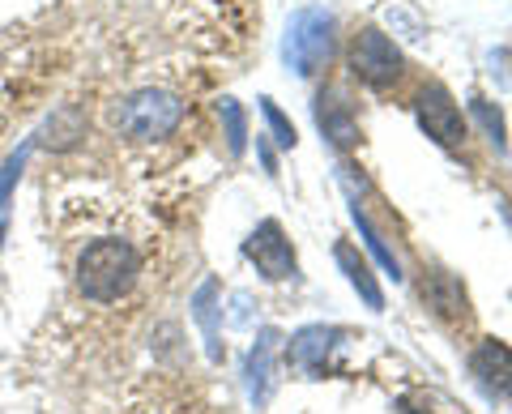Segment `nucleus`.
<instances>
[{
	"label": "nucleus",
	"mask_w": 512,
	"mask_h": 414,
	"mask_svg": "<svg viewBox=\"0 0 512 414\" xmlns=\"http://www.w3.org/2000/svg\"><path fill=\"white\" fill-rule=\"evenodd\" d=\"M141 257L128 240H94L77 257V291L94 304H116L137 286Z\"/></svg>",
	"instance_id": "nucleus-1"
},
{
	"label": "nucleus",
	"mask_w": 512,
	"mask_h": 414,
	"mask_svg": "<svg viewBox=\"0 0 512 414\" xmlns=\"http://www.w3.org/2000/svg\"><path fill=\"white\" fill-rule=\"evenodd\" d=\"M0 240H5V222H0Z\"/></svg>",
	"instance_id": "nucleus-20"
},
{
	"label": "nucleus",
	"mask_w": 512,
	"mask_h": 414,
	"mask_svg": "<svg viewBox=\"0 0 512 414\" xmlns=\"http://www.w3.org/2000/svg\"><path fill=\"white\" fill-rule=\"evenodd\" d=\"M402 410L406 414H466L457 402H448V397L436 393V389H414V393H406L402 397Z\"/></svg>",
	"instance_id": "nucleus-16"
},
{
	"label": "nucleus",
	"mask_w": 512,
	"mask_h": 414,
	"mask_svg": "<svg viewBox=\"0 0 512 414\" xmlns=\"http://www.w3.org/2000/svg\"><path fill=\"white\" fill-rule=\"evenodd\" d=\"M333 257H338V265H342L346 282H350V286H355V291L363 295V304L380 312V308H384V295H380V286H376V278H372V269H367V261H363V257H359V252L350 248V244H338V248H333Z\"/></svg>",
	"instance_id": "nucleus-12"
},
{
	"label": "nucleus",
	"mask_w": 512,
	"mask_h": 414,
	"mask_svg": "<svg viewBox=\"0 0 512 414\" xmlns=\"http://www.w3.org/2000/svg\"><path fill=\"white\" fill-rule=\"evenodd\" d=\"M316 124L338 150L359 146V120H355V111H350L346 94L338 86H325L316 94Z\"/></svg>",
	"instance_id": "nucleus-8"
},
{
	"label": "nucleus",
	"mask_w": 512,
	"mask_h": 414,
	"mask_svg": "<svg viewBox=\"0 0 512 414\" xmlns=\"http://www.w3.org/2000/svg\"><path fill=\"white\" fill-rule=\"evenodd\" d=\"M214 299H218V282L205 278V282L197 286V295H192V316H197V325L205 329V346H210V359H222V346H218V308H214Z\"/></svg>",
	"instance_id": "nucleus-13"
},
{
	"label": "nucleus",
	"mask_w": 512,
	"mask_h": 414,
	"mask_svg": "<svg viewBox=\"0 0 512 414\" xmlns=\"http://www.w3.org/2000/svg\"><path fill=\"white\" fill-rule=\"evenodd\" d=\"M261 116L269 120V129H274L278 146H295V124L282 116V111H278V103H274V99H261Z\"/></svg>",
	"instance_id": "nucleus-18"
},
{
	"label": "nucleus",
	"mask_w": 512,
	"mask_h": 414,
	"mask_svg": "<svg viewBox=\"0 0 512 414\" xmlns=\"http://www.w3.org/2000/svg\"><path fill=\"white\" fill-rule=\"evenodd\" d=\"M218 116H222V124H227V150L239 158V154H244V141H248L244 107H239L235 99H222V103H218Z\"/></svg>",
	"instance_id": "nucleus-17"
},
{
	"label": "nucleus",
	"mask_w": 512,
	"mask_h": 414,
	"mask_svg": "<svg viewBox=\"0 0 512 414\" xmlns=\"http://www.w3.org/2000/svg\"><path fill=\"white\" fill-rule=\"evenodd\" d=\"M274 355H278V333L274 329H261V338H256L252 355H248V393H252L256 406L265 402L269 385H274Z\"/></svg>",
	"instance_id": "nucleus-11"
},
{
	"label": "nucleus",
	"mask_w": 512,
	"mask_h": 414,
	"mask_svg": "<svg viewBox=\"0 0 512 414\" xmlns=\"http://www.w3.org/2000/svg\"><path fill=\"white\" fill-rule=\"evenodd\" d=\"M244 252H248V261H252L256 269H261V274H265L269 282H286V278H295V248H291V240H286V231L278 227L274 218H265L261 227H256V231L248 235Z\"/></svg>",
	"instance_id": "nucleus-6"
},
{
	"label": "nucleus",
	"mask_w": 512,
	"mask_h": 414,
	"mask_svg": "<svg viewBox=\"0 0 512 414\" xmlns=\"http://www.w3.org/2000/svg\"><path fill=\"white\" fill-rule=\"evenodd\" d=\"M350 218H355V227H359V235H363V240H367V248H372V257L384 265V274H389L393 282L397 278H402V265H397V257H393V252L389 248H384V240H380V231L372 227V222H367V214L359 210V205H350Z\"/></svg>",
	"instance_id": "nucleus-14"
},
{
	"label": "nucleus",
	"mask_w": 512,
	"mask_h": 414,
	"mask_svg": "<svg viewBox=\"0 0 512 414\" xmlns=\"http://www.w3.org/2000/svg\"><path fill=\"white\" fill-rule=\"evenodd\" d=\"M470 111H474V120L483 124L487 141L504 154V150H508V124H504V111H500V107H491L487 99H470Z\"/></svg>",
	"instance_id": "nucleus-15"
},
{
	"label": "nucleus",
	"mask_w": 512,
	"mask_h": 414,
	"mask_svg": "<svg viewBox=\"0 0 512 414\" xmlns=\"http://www.w3.org/2000/svg\"><path fill=\"white\" fill-rule=\"evenodd\" d=\"M286 65H291L299 77H312L320 65H329L333 52V18L325 9H303L286 26Z\"/></svg>",
	"instance_id": "nucleus-3"
},
{
	"label": "nucleus",
	"mask_w": 512,
	"mask_h": 414,
	"mask_svg": "<svg viewBox=\"0 0 512 414\" xmlns=\"http://www.w3.org/2000/svg\"><path fill=\"white\" fill-rule=\"evenodd\" d=\"M414 116H419L423 133L436 141V146H461V141H466L461 107L453 103V94H448L440 82H431V86L419 90V99H414Z\"/></svg>",
	"instance_id": "nucleus-5"
},
{
	"label": "nucleus",
	"mask_w": 512,
	"mask_h": 414,
	"mask_svg": "<svg viewBox=\"0 0 512 414\" xmlns=\"http://www.w3.org/2000/svg\"><path fill=\"white\" fill-rule=\"evenodd\" d=\"M338 338H342V329L308 325V329H299L291 338V346H286V359H291V368L303 372V376H325L329 372V355L338 350Z\"/></svg>",
	"instance_id": "nucleus-7"
},
{
	"label": "nucleus",
	"mask_w": 512,
	"mask_h": 414,
	"mask_svg": "<svg viewBox=\"0 0 512 414\" xmlns=\"http://www.w3.org/2000/svg\"><path fill=\"white\" fill-rule=\"evenodd\" d=\"M22 167H26V150H22V154H13L9 163H5V175H0V210H5V201H9V193H13V184H18Z\"/></svg>",
	"instance_id": "nucleus-19"
},
{
	"label": "nucleus",
	"mask_w": 512,
	"mask_h": 414,
	"mask_svg": "<svg viewBox=\"0 0 512 414\" xmlns=\"http://www.w3.org/2000/svg\"><path fill=\"white\" fill-rule=\"evenodd\" d=\"M402 69H406V60L397 52V43L389 35H380V30H363V35L350 43V73H355L363 86L384 90L402 77Z\"/></svg>",
	"instance_id": "nucleus-4"
},
{
	"label": "nucleus",
	"mask_w": 512,
	"mask_h": 414,
	"mask_svg": "<svg viewBox=\"0 0 512 414\" xmlns=\"http://www.w3.org/2000/svg\"><path fill=\"white\" fill-rule=\"evenodd\" d=\"M184 103L171 90H133L111 107V129L128 141H163L180 129Z\"/></svg>",
	"instance_id": "nucleus-2"
},
{
	"label": "nucleus",
	"mask_w": 512,
	"mask_h": 414,
	"mask_svg": "<svg viewBox=\"0 0 512 414\" xmlns=\"http://www.w3.org/2000/svg\"><path fill=\"white\" fill-rule=\"evenodd\" d=\"M470 372L478 376V385L495 397H512V346L500 338H483L470 355Z\"/></svg>",
	"instance_id": "nucleus-9"
},
{
	"label": "nucleus",
	"mask_w": 512,
	"mask_h": 414,
	"mask_svg": "<svg viewBox=\"0 0 512 414\" xmlns=\"http://www.w3.org/2000/svg\"><path fill=\"white\" fill-rule=\"evenodd\" d=\"M423 299H427V308L436 312L440 321H448V325L470 321V295H466V286H461L453 274H444V269H431V274H427Z\"/></svg>",
	"instance_id": "nucleus-10"
}]
</instances>
